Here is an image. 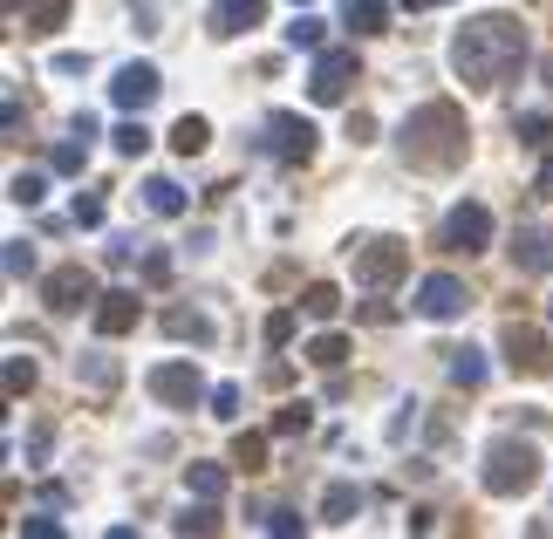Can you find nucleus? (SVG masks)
<instances>
[{
	"mask_svg": "<svg viewBox=\"0 0 553 539\" xmlns=\"http://www.w3.org/2000/svg\"><path fill=\"white\" fill-rule=\"evenodd\" d=\"M547 314H553V301H547Z\"/></svg>",
	"mask_w": 553,
	"mask_h": 539,
	"instance_id": "49",
	"label": "nucleus"
},
{
	"mask_svg": "<svg viewBox=\"0 0 553 539\" xmlns=\"http://www.w3.org/2000/svg\"><path fill=\"white\" fill-rule=\"evenodd\" d=\"M158 69H151V62H123L117 69V82H110V103H117V110H130V116H144L151 110V103H158Z\"/></svg>",
	"mask_w": 553,
	"mask_h": 539,
	"instance_id": "12",
	"label": "nucleus"
},
{
	"mask_svg": "<svg viewBox=\"0 0 553 539\" xmlns=\"http://www.w3.org/2000/svg\"><path fill=\"white\" fill-rule=\"evenodd\" d=\"M267 21V0H212V35H246Z\"/></svg>",
	"mask_w": 553,
	"mask_h": 539,
	"instance_id": "15",
	"label": "nucleus"
},
{
	"mask_svg": "<svg viewBox=\"0 0 553 539\" xmlns=\"http://www.w3.org/2000/svg\"><path fill=\"white\" fill-rule=\"evenodd\" d=\"M267 533L294 539V533H301V512H287V505H274V512H267Z\"/></svg>",
	"mask_w": 553,
	"mask_h": 539,
	"instance_id": "40",
	"label": "nucleus"
},
{
	"mask_svg": "<svg viewBox=\"0 0 553 539\" xmlns=\"http://www.w3.org/2000/svg\"><path fill=\"white\" fill-rule=\"evenodd\" d=\"M144 205H151L158 219H178V212H185V192H178L171 178H151V185H144Z\"/></svg>",
	"mask_w": 553,
	"mask_h": 539,
	"instance_id": "29",
	"label": "nucleus"
},
{
	"mask_svg": "<svg viewBox=\"0 0 553 539\" xmlns=\"http://www.w3.org/2000/svg\"><path fill=\"white\" fill-rule=\"evenodd\" d=\"M369 137H376V116L356 110V116H349V144H369Z\"/></svg>",
	"mask_w": 553,
	"mask_h": 539,
	"instance_id": "44",
	"label": "nucleus"
},
{
	"mask_svg": "<svg viewBox=\"0 0 553 539\" xmlns=\"http://www.w3.org/2000/svg\"><path fill=\"white\" fill-rule=\"evenodd\" d=\"M171 526H178V533H219L226 519H219V499H198V505H185Z\"/></svg>",
	"mask_w": 553,
	"mask_h": 539,
	"instance_id": "26",
	"label": "nucleus"
},
{
	"mask_svg": "<svg viewBox=\"0 0 553 539\" xmlns=\"http://www.w3.org/2000/svg\"><path fill=\"white\" fill-rule=\"evenodd\" d=\"M513 267L519 273H553V226H540V219L513 226Z\"/></svg>",
	"mask_w": 553,
	"mask_h": 539,
	"instance_id": "14",
	"label": "nucleus"
},
{
	"mask_svg": "<svg viewBox=\"0 0 553 539\" xmlns=\"http://www.w3.org/2000/svg\"><path fill=\"white\" fill-rule=\"evenodd\" d=\"M437 246H444V253H465V260L485 253V246H492V212H485L478 198L451 205V212H444V226H437Z\"/></svg>",
	"mask_w": 553,
	"mask_h": 539,
	"instance_id": "5",
	"label": "nucleus"
},
{
	"mask_svg": "<svg viewBox=\"0 0 553 539\" xmlns=\"http://www.w3.org/2000/svg\"><path fill=\"white\" fill-rule=\"evenodd\" d=\"M465 308H472V294H465L458 273H431V280L417 287V314H424V321H458Z\"/></svg>",
	"mask_w": 553,
	"mask_h": 539,
	"instance_id": "11",
	"label": "nucleus"
},
{
	"mask_svg": "<svg viewBox=\"0 0 553 539\" xmlns=\"http://www.w3.org/2000/svg\"><path fill=\"white\" fill-rule=\"evenodd\" d=\"M342 21L356 35H383L390 28V0H342Z\"/></svg>",
	"mask_w": 553,
	"mask_h": 539,
	"instance_id": "18",
	"label": "nucleus"
},
{
	"mask_svg": "<svg viewBox=\"0 0 553 539\" xmlns=\"http://www.w3.org/2000/svg\"><path fill=\"white\" fill-rule=\"evenodd\" d=\"M526 55H533L526 48V21H513V14H478L451 41V69L472 89H506L526 69Z\"/></svg>",
	"mask_w": 553,
	"mask_h": 539,
	"instance_id": "1",
	"label": "nucleus"
},
{
	"mask_svg": "<svg viewBox=\"0 0 553 539\" xmlns=\"http://www.w3.org/2000/svg\"><path fill=\"white\" fill-rule=\"evenodd\" d=\"M540 192L553 198V151H547V164H540Z\"/></svg>",
	"mask_w": 553,
	"mask_h": 539,
	"instance_id": "46",
	"label": "nucleus"
},
{
	"mask_svg": "<svg viewBox=\"0 0 553 539\" xmlns=\"http://www.w3.org/2000/svg\"><path fill=\"white\" fill-rule=\"evenodd\" d=\"M117 151H123V157H144V151H151V130H144L137 116H130V123H117Z\"/></svg>",
	"mask_w": 553,
	"mask_h": 539,
	"instance_id": "34",
	"label": "nucleus"
},
{
	"mask_svg": "<svg viewBox=\"0 0 553 539\" xmlns=\"http://www.w3.org/2000/svg\"><path fill=\"white\" fill-rule=\"evenodd\" d=\"M233 464L246 471V478L267 471V437H260V430H239V437H233Z\"/></svg>",
	"mask_w": 553,
	"mask_h": 539,
	"instance_id": "27",
	"label": "nucleus"
},
{
	"mask_svg": "<svg viewBox=\"0 0 553 539\" xmlns=\"http://www.w3.org/2000/svg\"><path fill=\"white\" fill-rule=\"evenodd\" d=\"M356 512H362V485H328V492H321V519H328V526H349Z\"/></svg>",
	"mask_w": 553,
	"mask_h": 539,
	"instance_id": "19",
	"label": "nucleus"
},
{
	"mask_svg": "<svg viewBox=\"0 0 553 539\" xmlns=\"http://www.w3.org/2000/svg\"><path fill=\"white\" fill-rule=\"evenodd\" d=\"M28 389H35V362H28V355H7V396L21 403Z\"/></svg>",
	"mask_w": 553,
	"mask_h": 539,
	"instance_id": "33",
	"label": "nucleus"
},
{
	"mask_svg": "<svg viewBox=\"0 0 553 539\" xmlns=\"http://www.w3.org/2000/svg\"><path fill=\"white\" fill-rule=\"evenodd\" d=\"M76 376H82L89 389H117V355H103V348H89V355L76 362Z\"/></svg>",
	"mask_w": 553,
	"mask_h": 539,
	"instance_id": "25",
	"label": "nucleus"
},
{
	"mask_svg": "<svg viewBox=\"0 0 553 539\" xmlns=\"http://www.w3.org/2000/svg\"><path fill=\"white\" fill-rule=\"evenodd\" d=\"M35 273V246L28 239H7V280H28Z\"/></svg>",
	"mask_w": 553,
	"mask_h": 539,
	"instance_id": "37",
	"label": "nucleus"
},
{
	"mask_svg": "<svg viewBox=\"0 0 553 539\" xmlns=\"http://www.w3.org/2000/svg\"><path fill=\"white\" fill-rule=\"evenodd\" d=\"M315 137L321 130L301 110H274L267 116V151H274L280 164H308V157H315Z\"/></svg>",
	"mask_w": 553,
	"mask_h": 539,
	"instance_id": "9",
	"label": "nucleus"
},
{
	"mask_svg": "<svg viewBox=\"0 0 553 539\" xmlns=\"http://www.w3.org/2000/svg\"><path fill=\"white\" fill-rule=\"evenodd\" d=\"M301 355H308L315 369H342V362H349V335H335V328H328V335H315Z\"/></svg>",
	"mask_w": 553,
	"mask_h": 539,
	"instance_id": "24",
	"label": "nucleus"
},
{
	"mask_svg": "<svg viewBox=\"0 0 553 539\" xmlns=\"http://www.w3.org/2000/svg\"><path fill=\"white\" fill-rule=\"evenodd\" d=\"M287 48H321V21H315V14H294V28H287Z\"/></svg>",
	"mask_w": 553,
	"mask_h": 539,
	"instance_id": "38",
	"label": "nucleus"
},
{
	"mask_svg": "<svg viewBox=\"0 0 553 539\" xmlns=\"http://www.w3.org/2000/svg\"><path fill=\"white\" fill-rule=\"evenodd\" d=\"M239 403H246V389H239V383H219V389H212V417H219V424H233Z\"/></svg>",
	"mask_w": 553,
	"mask_h": 539,
	"instance_id": "35",
	"label": "nucleus"
},
{
	"mask_svg": "<svg viewBox=\"0 0 553 539\" xmlns=\"http://www.w3.org/2000/svg\"><path fill=\"white\" fill-rule=\"evenodd\" d=\"M205 144H212V123H205V116H178V123H171V151L178 157H198Z\"/></svg>",
	"mask_w": 553,
	"mask_h": 539,
	"instance_id": "20",
	"label": "nucleus"
},
{
	"mask_svg": "<svg viewBox=\"0 0 553 539\" xmlns=\"http://www.w3.org/2000/svg\"><path fill=\"white\" fill-rule=\"evenodd\" d=\"M294 342V308H274L267 314V348H287Z\"/></svg>",
	"mask_w": 553,
	"mask_h": 539,
	"instance_id": "39",
	"label": "nucleus"
},
{
	"mask_svg": "<svg viewBox=\"0 0 553 539\" xmlns=\"http://www.w3.org/2000/svg\"><path fill=\"white\" fill-rule=\"evenodd\" d=\"M89 137H96V123H89V116H82V123H76V137H62V144H55V151H48V164H55V171H62V178H76L82 164H89Z\"/></svg>",
	"mask_w": 553,
	"mask_h": 539,
	"instance_id": "17",
	"label": "nucleus"
},
{
	"mask_svg": "<svg viewBox=\"0 0 553 539\" xmlns=\"http://www.w3.org/2000/svg\"><path fill=\"white\" fill-rule=\"evenodd\" d=\"M7 198H14V205H41V198H48V178H41V171H14V178H7Z\"/></svg>",
	"mask_w": 553,
	"mask_h": 539,
	"instance_id": "32",
	"label": "nucleus"
},
{
	"mask_svg": "<svg viewBox=\"0 0 553 539\" xmlns=\"http://www.w3.org/2000/svg\"><path fill=\"white\" fill-rule=\"evenodd\" d=\"M444 369H451V383L458 389L485 383V355H478V348H444Z\"/></svg>",
	"mask_w": 553,
	"mask_h": 539,
	"instance_id": "21",
	"label": "nucleus"
},
{
	"mask_svg": "<svg viewBox=\"0 0 553 539\" xmlns=\"http://www.w3.org/2000/svg\"><path fill=\"white\" fill-rule=\"evenodd\" d=\"M403 273H410V246L403 239H369V246H356V287L390 294Z\"/></svg>",
	"mask_w": 553,
	"mask_h": 539,
	"instance_id": "4",
	"label": "nucleus"
},
{
	"mask_svg": "<svg viewBox=\"0 0 553 539\" xmlns=\"http://www.w3.org/2000/svg\"><path fill=\"white\" fill-rule=\"evenodd\" d=\"M301 308L315 314V321H335V314H342V287H335V280H308Z\"/></svg>",
	"mask_w": 553,
	"mask_h": 539,
	"instance_id": "23",
	"label": "nucleus"
},
{
	"mask_svg": "<svg viewBox=\"0 0 553 539\" xmlns=\"http://www.w3.org/2000/svg\"><path fill=\"white\" fill-rule=\"evenodd\" d=\"M144 383H151V396L171 403V410H198V396H205V376H198L192 362H158Z\"/></svg>",
	"mask_w": 553,
	"mask_h": 539,
	"instance_id": "10",
	"label": "nucleus"
},
{
	"mask_svg": "<svg viewBox=\"0 0 553 539\" xmlns=\"http://www.w3.org/2000/svg\"><path fill=\"white\" fill-rule=\"evenodd\" d=\"M41 301H48V314H76V308H96L103 294H96V273L82 260H69V267H55L41 280Z\"/></svg>",
	"mask_w": 553,
	"mask_h": 539,
	"instance_id": "7",
	"label": "nucleus"
},
{
	"mask_svg": "<svg viewBox=\"0 0 553 539\" xmlns=\"http://www.w3.org/2000/svg\"><path fill=\"white\" fill-rule=\"evenodd\" d=\"M403 14H424V7H444V0H396Z\"/></svg>",
	"mask_w": 553,
	"mask_h": 539,
	"instance_id": "45",
	"label": "nucleus"
},
{
	"mask_svg": "<svg viewBox=\"0 0 553 539\" xmlns=\"http://www.w3.org/2000/svg\"><path fill=\"white\" fill-rule=\"evenodd\" d=\"M472 151V123L458 103H417V110L403 116V164H417V171H451V164H465Z\"/></svg>",
	"mask_w": 553,
	"mask_h": 539,
	"instance_id": "2",
	"label": "nucleus"
},
{
	"mask_svg": "<svg viewBox=\"0 0 553 539\" xmlns=\"http://www.w3.org/2000/svg\"><path fill=\"white\" fill-rule=\"evenodd\" d=\"M356 82H362L356 48H315V76H308V96L315 103H342Z\"/></svg>",
	"mask_w": 553,
	"mask_h": 539,
	"instance_id": "6",
	"label": "nucleus"
},
{
	"mask_svg": "<svg viewBox=\"0 0 553 539\" xmlns=\"http://www.w3.org/2000/svg\"><path fill=\"white\" fill-rule=\"evenodd\" d=\"M362 321H369V328H390V321H396V308H390V301H362Z\"/></svg>",
	"mask_w": 553,
	"mask_h": 539,
	"instance_id": "41",
	"label": "nucleus"
},
{
	"mask_svg": "<svg viewBox=\"0 0 553 539\" xmlns=\"http://www.w3.org/2000/svg\"><path fill=\"white\" fill-rule=\"evenodd\" d=\"M499 348H506L513 376H553V335H540V328H526V321H506Z\"/></svg>",
	"mask_w": 553,
	"mask_h": 539,
	"instance_id": "8",
	"label": "nucleus"
},
{
	"mask_svg": "<svg viewBox=\"0 0 553 539\" xmlns=\"http://www.w3.org/2000/svg\"><path fill=\"white\" fill-rule=\"evenodd\" d=\"M137 273H144V287H171V253H164V246H151Z\"/></svg>",
	"mask_w": 553,
	"mask_h": 539,
	"instance_id": "36",
	"label": "nucleus"
},
{
	"mask_svg": "<svg viewBox=\"0 0 553 539\" xmlns=\"http://www.w3.org/2000/svg\"><path fill=\"white\" fill-rule=\"evenodd\" d=\"M533 485H540V451L519 444V437H499V444L485 451V492H492V499H519V492H533Z\"/></svg>",
	"mask_w": 553,
	"mask_h": 539,
	"instance_id": "3",
	"label": "nucleus"
},
{
	"mask_svg": "<svg viewBox=\"0 0 553 539\" xmlns=\"http://www.w3.org/2000/svg\"><path fill=\"white\" fill-rule=\"evenodd\" d=\"M69 7H76V0H35V7H28V35H55V28L69 21Z\"/></svg>",
	"mask_w": 553,
	"mask_h": 539,
	"instance_id": "30",
	"label": "nucleus"
},
{
	"mask_svg": "<svg viewBox=\"0 0 553 539\" xmlns=\"http://www.w3.org/2000/svg\"><path fill=\"white\" fill-rule=\"evenodd\" d=\"M76 226H103V198H96V192L76 198Z\"/></svg>",
	"mask_w": 553,
	"mask_h": 539,
	"instance_id": "43",
	"label": "nucleus"
},
{
	"mask_svg": "<svg viewBox=\"0 0 553 539\" xmlns=\"http://www.w3.org/2000/svg\"><path fill=\"white\" fill-rule=\"evenodd\" d=\"M137 321H144V301H137L130 287H110V294L96 301V335H103V342H117V335H130Z\"/></svg>",
	"mask_w": 553,
	"mask_h": 539,
	"instance_id": "13",
	"label": "nucleus"
},
{
	"mask_svg": "<svg viewBox=\"0 0 553 539\" xmlns=\"http://www.w3.org/2000/svg\"><path fill=\"white\" fill-rule=\"evenodd\" d=\"M540 76H547V89H553V55H547V62H540Z\"/></svg>",
	"mask_w": 553,
	"mask_h": 539,
	"instance_id": "47",
	"label": "nucleus"
},
{
	"mask_svg": "<svg viewBox=\"0 0 553 539\" xmlns=\"http://www.w3.org/2000/svg\"><path fill=\"white\" fill-rule=\"evenodd\" d=\"M21 533L28 539H62V519H41L35 512V519H21Z\"/></svg>",
	"mask_w": 553,
	"mask_h": 539,
	"instance_id": "42",
	"label": "nucleus"
},
{
	"mask_svg": "<svg viewBox=\"0 0 553 539\" xmlns=\"http://www.w3.org/2000/svg\"><path fill=\"white\" fill-rule=\"evenodd\" d=\"M513 137L519 144H533V151H553V116H540V110L513 116Z\"/></svg>",
	"mask_w": 553,
	"mask_h": 539,
	"instance_id": "28",
	"label": "nucleus"
},
{
	"mask_svg": "<svg viewBox=\"0 0 553 539\" xmlns=\"http://www.w3.org/2000/svg\"><path fill=\"white\" fill-rule=\"evenodd\" d=\"M185 492L192 499H226V464H185Z\"/></svg>",
	"mask_w": 553,
	"mask_h": 539,
	"instance_id": "22",
	"label": "nucleus"
},
{
	"mask_svg": "<svg viewBox=\"0 0 553 539\" xmlns=\"http://www.w3.org/2000/svg\"><path fill=\"white\" fill-rule=\"evenodd\" d=\"M315 424V403H280L274 410V437H308Z\"/></svg>",
	"mask_w": 553,
	"mask_h": 539,
	"instance_id": "31",
	"label": "nucleus"
},
{
	"mask_svg": "<svg viewBox=\"0 0 553 539\" xmlns=\"http://www.w3.org/2000/svg\"><path fill=\"white\" fill-rule=\"evenodd\" d=\"M294 7H308V0H294Z\"/></svg>",
	"mask_w": 553,
	"mask_h": 539,
	"instance_id": "48",
	"label": "nucleus"
},
{
	"mask_svg": "<svg viewBox=\"0 0 553 539\" xmlns=\"http://www.w3.org/2000/svg\"><path fill=\"white\" fill-rule=\"evenodd\" d=\"M164 335L171 342H198V348H212V314H198V308H164Z\"/></svg>",
	"mask_w": 553,
	"mask_h": 539,
	"instance_id": "16",
	"label": "nucleus"
}]
</instances>
